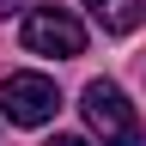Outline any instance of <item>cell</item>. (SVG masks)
<instances>
[{
	"label": "cell",
	"instance_id": "obj_1",
	"mask_svg": "<svg viewBox=\"0 0 146 146\" xmlns=\"http://www.w3.org/2000/svg\"><path fill=\"white\" fill-rule=\"evenodd\" d=\"M79 110H85L91 134H98L104 146H140V122H134V110H128L122 85L91 79V85H85V98H79Z\"/></svg>",
	"mask_w": 146,
	"mask_h": 146
},
{
	"label": "cell",
	"instance_id": "obj_2",
	"mask_svg": "<svg viewBox=\"0 0 146 146\" xmlns=\"http://www.w3.org/2000/svg\"><path fill=\"white\" fill-rule=\"evenodd\" d=\"M0 110H6V122H18V128H43V122H55V110H61V91H55V79H43V73H6Z\"/></svg>",
	"mask_w": 146,
	"mask_h": 146
},
{
	"label": "cell",
	"instance_id": "obj_3",
	"mask_svg": "<svg viewBox=\"0 0 146 146\" xmlns=\"http://www.w3.org/2000/svg\"><path fill=\"white\" fill-rule=\"evenodd\" d=\"M25 49L31 55H55V61H73V55H85V25L67 6H36L25 18Z\"/></svg>",
	"mask_w": 146,
	"mask_h": 146
},
{
	"label": "cell",
	"instance_id": "obj_4",
	"mask_svg": "<svg viewBox=\"0 0 146 146\" xmlns=\"http://www.w3.org/2000/svg\"><path fill=\"white\" fill-rule=\"evenodd\" d=\"M85 12L98 18V25L110 31V36H128V31H140V0H85Z\"/></svg>",
	"mask_w": 146,
	"mask_h": 146
},
{
	"label": "cell",
	"instance_id": "obj_5",
	"mask_svg": "<svg viewBox=\"0 0 146 146\" xmlns=\"http://www.w3.org/2000/svg\"><path fill=\"white\" fill-rule=\"evenodd\" d=\"M49 146H91V140H79V134H55Z\"/></svg>",
	"mask_w": 146,
	"mask_h": 146
}]
</instances>
